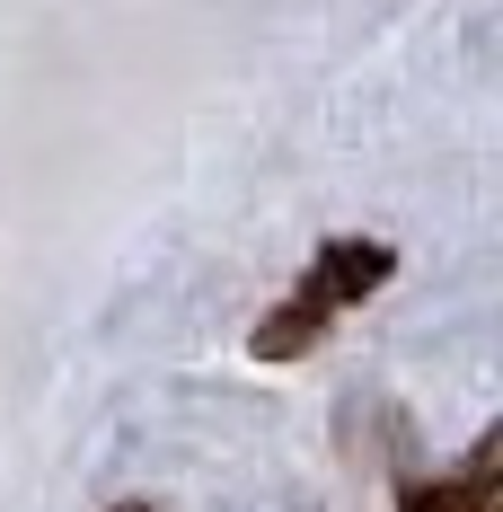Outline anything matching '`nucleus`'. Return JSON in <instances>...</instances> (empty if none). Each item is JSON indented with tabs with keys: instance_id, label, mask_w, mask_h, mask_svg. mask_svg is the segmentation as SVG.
<instances>
[{
	"instance_id": "1",
	"label": "nucleus",
	"mask_w": 503,
	"mask_h": 512,
	"mask_svg": "<svg viewBox=\"0 0 503 512\" xmlns=\"http://www.w3.org/2000/svg\"><path fill=\"white\" fill-rule=\"evenodd\" d=\"M389 274H398V248H389V239H327V248L309 256L301 283L256 318L248 354H256V362H301V354H318V345H327V327H336L345 309H362Z\"/></svg>"
},
{
	"instance_id": "3",
	"label": "nucleus",
	"mask_w": 503,
	"mask_h": 512,
	"mask_svg": "<svg viewBox=\"0 0 503 512\" xmlns=\"http://www.w3.org/2000/svg\"><path fill=\"white\" fill-rule=\"evenodd\" d=\"M115 512H151V504H115Z\"/></svg>"
},
{
	"instance_id": "2",
	"label": "nucleus",
	"mask_w": 503,
	"mask_h": 512,
	"mask_svg": "<svg viewBox=\"0 0 503 512\" xmlns=\"http://www.w3.org/2000/svg\"><path fill=\"white\" fill-rule=\"evenodd\" d=\"M398 512H503V433H486L477 451L442 477H406Z\"/></svg>"
}]
</instances>
